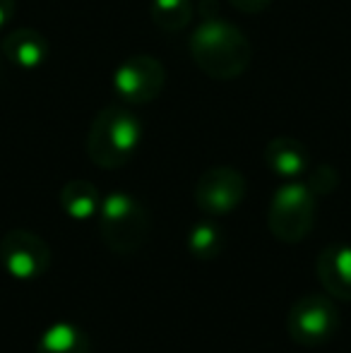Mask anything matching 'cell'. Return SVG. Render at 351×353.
<instances>
[{"mask_svg":"<svg viewBox=\"0 0 351 353\" xmlns=\"http://www.w3.org/2000/svg\"><path fill=\"white\" fill-rule=\"evenodd\" d=\"M190 56L212 79H236L253 61L250 41L239 27L221 17H205L190 34Z\"/></svg>","mask_w":351,"mask_h":353,"instance_id":"obj_1","label":"cell"},{"mask_svg":"<svg viewBox=\"0 0 351 353\" xmlns=\"http://www.w3.org/2000/svg\"><path fill=\"white\" fill-rule=\"evenodd\" d=\"M142 142V123L132 111L126 106H111L101 108L94 116L92 128L87 135V154L94 166L106 168H121L135 157Z\"/></svg>","mask_w":351,"mask_h":353,"instance_id":"obj_2","label":"cell"},{"mask_svg":"<svg viewBox=\"0 0 351 353\" xmlns=\"http://www.w3.org/2000/svg\"><path fill=\"white\" fill-rule=\"evenodd\" d=\"M99 233L116 255H132L147 243L150 236V214L145 205L128 192H111L99 207Z\"/></svg>","mask_w":351,"mask_h":353,"instance_id":"obj_3","label":"cell"},{"mask_svg":"<svg viewBox=\"0 0 351 353\" xmlns=\"http://www.w3.org/2000/svg\"><path fill=\"white\" fill-rule=\"evenodd\" d=\"M315 221V192L308 183L286 181L277 188L267 210V226L272 236L281 243H301L310 231Z\"/></svg>","mask_w":351,"mask_h":353,"instance_id":"obj_4","label":"cell"},{"mask_svg":"<svg viewBox=\"0 0 351 353\" xmlns=\"http://www.w3.org/2000/svg\"><path fill=\"white\" fill-rule=\"evenodd\" d=\"M337 330L339 312L328 296H301L286 317V332L299 346H323Z\"/></svg>","mask_w":351,"mask_h":353,"instance_id":"obj_5","label":"cell"},{"mask_svg":"<svg viewBox=\"0 0 351 353\" xmlns=\"http://www.w3.org/2000/svg\"><path fill=\"white\" fill-rule=\"evenodd\" d=\"M166 84V70L159 58L137 53L113 70V92L126 103H150L159 99Z\"/></svg>","mask_w":351,"mask_h":353,"instance_id":"obj_6","label":"cell"},{"mask_svg":"<svg viewBox=\"0 0 351 353\" xmlns=\"http://www.w3.org/2000/svg\"><path fill=\"white\" fill-rule=\"evenodd\" d=\"M0 265L12 279L34 281L51 267V248L37 233L12 228L0 241Z\"/></svg>","mask_w":351,"mask_h":353,"instance_id":"obj_7","label":"cell"},{"mask_svg":"<svg viewBox=\"0 0 351 353\" xmlns=\"http://www.w3.org/2000/svg\"><path fill=\"white\" fill-rule=\"evenodd\" d=\"M195 205L207 216H224L239 210L245 197V178L239 168L212 166L195 183Z\"/></svg>","mask_w":351,"mask_h":353,"instance_id":"obj_8","label":"cell"},{"mask_svg":"<svg viewBox=\"0 0 351 353\" xmlns=\"http://www.w3.org/2000/svg\"><path fill=\"white\" fill-rule=\"evenodd\" d=\"M315 274L332 298L351 301V245L332 243L315 260Z\"/></svg>","mask_w":351,"mask_h":353,"instance_id":"obj_9","label":"cell"},{"mask_svg":"<svg viewBox=\"0 0 351 353\" xmlns=\"http://www.w3.org/2000/svg\"><path fill=\"white\" fill-rule=\"evenodd\" d=\"M3 56L19 70H37L48 61V41L37 29H14L3 39Z\"/></svg>","mask_w":351,"mask_h":353,"instance_id":"obj_10","label":"cell"},{"mask_svg":"<svg viewBox=\"0 0 351 353\" xmlns=\"http://www.w3.org/2000/svg\"><path fill=\"white\" fill-rule=\"evenodd\" d=\"M265 163L274 176L284 181H299L310 171V154L294 137H274L265 147Z\"/></svg>","mask_w":351,"mask_h":353,"instance_id":"obj_11","label":"cell"},{"mask_svg":"<svg viewBox=\"0 0 351 353\" xmlns=\"http://www.w3.org/2000/svg\"><path fill=\"white\" fill-rule=\"evenodd\" d=\"M92 341L82 327L72 322H53L41 332L37 353H89Z\"/></svg>","mask_w":351,"mask_h":353,"instance_id":"obj_12","label":"cell"},{"mask_svg":"<svg viewBox=\"0 0 351 353\" xmlns=\"http://www.w3.org/2000/svg\"><path fill=\"white\" fill-rule=\"evenodd\" d=\"M101 192L97 190V185L89 181H70L63 185L61 195H58V202H61L63 212L68 214L75 221H89L99 214V207H101Z\"/></svg>","mask_w":351,"mask_h":353,"instance_id":"obj_13","label":"cell"},{"mask_svg":"<svg viewBox=\"0 0 351 353\" xmlns=\"http://www.w3.org/2000/svg\"><path fill=\"white\" fill-rule=\"evenodd\" d=\"M188 252L202 262H210L224 250V233L217 223L200 221L188 231Z\"/></svg>","mask_w":351,"mask_h":353,"instance_id":"obj_14","label":"cell"},{"mask_svg":"<svg viewBox=\"0 0 351 353\" xmlns=\"http://www.w3.org/2000/svg\"><path fill=\"white\" fill-rule=\"evenodd\" d=\"M192 12L190 0H152V19L161 32H183L192 22Z\"/></svg>","mask_w":351,"mask_h":353,"instance_id":"obj_15","label":"cell"},{"mask_svg":"<svg viewBox=\"0 0 351 353\" xmlns=\"http://www.w3.org/2000/svg\"><path fill=\"white\" fill-rule=\"evenodd\" d=\"M337 171L334 168H330V166H318L313 173H310V181H308V185H310V190L315 192V197L318 195H328V192H332L334 188H337Z\"/></svg>","mask_w":351,"mask_h":353,"instance_id":"obj_16","label":"cell"},{"mask_svg":"<svg viewBox=\"0 0 351 353\" xmlns=\"http://www.w3.org/2000/svg\"><path fill=\"white\" fill-rule=\"evenodd\" d=\"M229 3L243 14H258V12H265V10L270 8L272 0H229Z\"/></svg>","mask_w":351,"mask_h":353,"instance_id":"obj_17","label":"cell"},{"mask_svg":"<svg viewBox=\"0 0 351 353\" xmlns=\"http://www.w3.org/2000/svg\"><path fill=\"white\" fill-rule=\"evenodd\" d=\"M14 10H17V3L14 0H0V29L8 27L14 17Z\"/></svg>","mask_w":351,"mask_h":353,"instance_id":"obj_18","label":"cell"},{"mask_svg":"<svg viewBox=\"0 0 351 353\" xmlns=\"http://www.w3.org/2000/svg\"><path fill=\"white\" fill-rule=\"evenodd\" d=\"M0 70H3V61H0Z\"/></svg>","mask_w":351,"mask_h":353,"instance_id":"obj_19","label":"cell"}]
</instances>
